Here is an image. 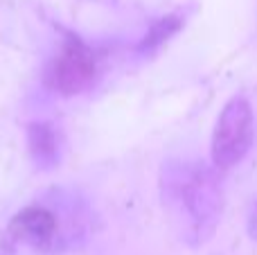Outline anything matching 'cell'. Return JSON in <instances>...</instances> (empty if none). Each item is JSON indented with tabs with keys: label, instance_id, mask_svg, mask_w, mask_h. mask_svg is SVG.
Wrapping results in <instances>:
<instances>
[{
	"label": "cell",
	"instance_id": "obj_1",
	"mask_svg": "<svg viewBox=\"0 0 257 255\" xmlns=\"http://www.w3.org/2000/svg\"><path fill=\"white\" fill-rule=\"evenodd\" d=\"M163 188L167 190V206L181 221H187V230L194 237L203 239L208 233H212L221 210V194L208 170L190 165L169 170Z\"/></svg>",
	"mask_w": 257,
	"mask_h": 255
},
{
	"label": "cell",
	"instance_id": "obj_2",
	"mask_svg": "<svg viewBox=\"0 0 257 255\" xmlns=\"http://www.w3.org/2000/svg\"><path fill=\"white\" fill-rule=\"evenodd\" d=\"M255 138V117L248 99L237 95L223 106L212 134V163L217 170L239 165Z\"/></svg>",
	"mask_w": 257,
	"mask_h": 255
},
{
	"label": "cell",
	"instance_id": "obj_3",
	"mask_svg": "<svg viewBox=\"0 0 257 255\" xmlns=\"http://www.w3.org/2000/svg\"><path fill=\"white\" fill-rule=\"evenodd\" d=\"M97 59L95 52L79 39H68L45 70V84L59 95H77L95 79Z\"/></svg>",
	"mask_w": 257,
	"mask_h": 255
},
{
	"label": "cell",
	"instance_id": "obj_4",
	"mask_svg": "<svg viewBox=\"0 0 257 255\" xmlns=\"http://www.w3.org/2000/svg\"><path fill=\"white\" fill-rule=\"evenodd\" d=\"M57 217L43 206L23 208L9 224V233L32 248H48L57 237Z\"/></svg>",
	"mask_w": 257,
	"mask_h": 255
},
{
	"label": "cell",
	"instance_id": "obj_5",
	"mask_svg": "<svg viewBox=\"0 0 257 255\" xmlns=\"http://www.w3.org/2000/svg\"><path fill=\"white\" fill-rule=\"evenodd\" d=\"M30 145H32V152L36 154V161H50L57 154V149H54L57 147L54 134L45 124H34L30 129Z\"/></svg>",
	"mask_w": 257,
	"mask_h": 255
},
{
	"label": "cell",
	"instance_id": "obj_6",
	"mask_svg": "<svg viewBox=\"0 0 257 255\" xmlns=\"http://www.w3.org/2000/svg\"><path fill=\"white\" fill-rule=\"evenodd\" d=\"M176 27H178L176 18H163V21H160L158 25L151 30V34L147 36V41H145V45H142V48H147V45H154V43H160V41L167 39L172 32H176Z\"/></svg>",
	"mask_w": 257,
	"mask_h": 255
},
{
	"label": "cell",
	"instance_id": "obj_7",
	"mask_svg": "<svg viewBox=\"0 0 257 255\" xmlns=\"http://www.w3.org/2000/svg\"><path fill=\"white\" fill-rule=\"evenodd\" d=\"M250 235L257 239V208H255V212H253V217H250Z\"/></svg>",
	"mask_w": 257,
	"mask_h": 255
}]
</instances>
